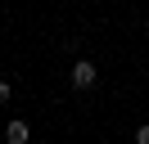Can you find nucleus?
Segmentation results:
<instances>
[{
  "instance_id": "1",
  "label": "nucleus",
  "mask_w": 149,
  "mask_h": 144,
  "mask_svg": "<svg viewBox=\"0 0 149 144\" xmlns=\"http://www.w3.org/2000/svg\"><path fill=\"white\" fill-rule=\"evenodd\" d=\"M95 81H100L95 63H91V59H77V63H72V90H91Z\"/></svg>"
},
{
  "instance_id": "2",
  "label": "nucleus",
  "mask_w": 149,
  "mask_h": 144,
  "mask_svg": "<svg viewBox=\"0 0 149 144\" xmlns=\"http://www.w3.org/2000/svg\"><path fill=\"white\" fill-rule=\"evenodd\" d=\"M5 140H9V144H27V140H32V131H27V122H18V117H14V122L5 126Z\"/></svg>"
},
{
  "instance_id": "3",
  "label": "nucleus",
  "mask_w": 149,
  "mask_h": 144,
  "mask_svg": "<svg viewBox=\"0 0 149 144\" xmlns=\"http://www.w3.org/2000/svg\"><path fill=\"white\" fill-rule=\"evenodd\" d=\"M9 95H14V90H9V81H0V108L9 104Z\"/></svg>"
},
{
  "instance_id": "4",
  "label": "nucleus",
  "mask_w": 149,
  "mask_h": 144,
  "mask_svg": "<svg viewBox=\"0 0 149 144\" xmlns=\"http://www.w3.org/2000/svg\"><path fill=\"white\" fill-rule=\"evenodd\" d=\"M136 140H140V144H149V126H140V131H136Z\"/></svg>"
}]
</instances>
